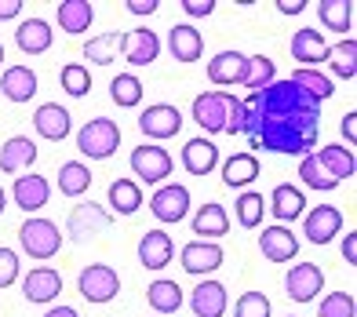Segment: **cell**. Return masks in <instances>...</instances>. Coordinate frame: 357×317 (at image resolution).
I'll return each mask as SVG.
<instances>
[{"instance_id": "cell-1", "label": "cell", "mask_w": 357, "mask_h": 317, "mask_svg": "<svg viewBox=\"0 0 357 317\" xmlns=\"http://www.w3.org/2000/svg\"><path fill=\"white\" fill-rule=\"evenodd\" d=\"M252 150L306 157L321 135V102H314L291 81H273L270 88L245 99V132Z\"/></svg>"}, {"instance_id": "cell-2", "label": "cell", "mask_w": 357, "mask_h": 317, "mask_svg": "<svg viewBox=\"0 0 357 317\" xmlns=\"http://www.w3.org/2000/svg\"><path fill=\"white\" fill-rule=\"evenodd\" d=\"M19 245L29 259H52L59 256V248H62V230L52 223V219H44V215H29L26 223L19 226Z\"/></svg>"}, {"instance_id": "cell-3", "label": "cell", "mask_w": 357, "mask_h": 317, "mask_svg": "<svg viewBox=\"0 0 357 317\" xmlns=\"http://www.w3.org/2000/svg\"><path fill=\"white\" fill-rule=\"evenodd\" d=\"M117 146H121V128L109 117H91L77 132V150L84 157H91V161H106V157L117 153Z\"/></svg>"}, {"instance_id": "cell-4", "label": "cell", "mask_w": 357, "mask_h": 317, "mask_svg": "<svg viewBox=\"0 0 357 317\" xmlns=\"http://www.w3.org/2000/svg\"><path fill=\"white\" fill-rule=\"evenodd\" d=\"M128 164H132V171H135L146 186L168 183L172 171H175L172 153H168L165 146H157V142H139V146L132 150V157H128Z\"/></svg>"}, {"instance_id": "cell-5", "label": "cell", "mask_w": 357, "mask_h": 317, "mask_svg": "<svg viewBox=\"0 0 357 317\" xmlns=\"http://www.w3.org/2000/svg\"><path fill=\"white\" fill-rule=\"evenodd\" d=\"M234 99H237V95L219 91V88L201 91L197 99H193L190 114H193V121H197L208 135H222V132H226V121H230V106H234Z\"/></svg>"}, {"instance_id": "cell-6", "label": "cell", "mask_w": 357, "mask_h": 317, "mask_svg": "<svg viewBox=\"0 0 357 317\" xmlns=\"http://www.w3.org/2000/svg\"><path fill=\"white\" fill-rule=\"evenodd\" d=\"M77 288H80V295H84L88 303L102 307V303H113V299H117V292H121V274L113 270L109 263H91V266H84V270H80Z\"/></svg>"}, {"instance_id": "cell-7", "label": "cell", "mask_w": 357, "mask_h": 317, "mask_svg": "<svg viewBox=\"0 0 357 317\" xmlns=\"http://www.w3.org/2000/svg\"><path fill=\"white\" fill-rule=\"evenodd\" d=\"M109 226H113V212H106L102 204H95V201L77 204V208H70V215H66V233H70V241H77V245L91 241L95 233H102Z\"/></svg>"}, {"instance_id": "cell-8", "label": "cell", "mask_w": 357, "mask_h": 317, "mask_svg": "<svg viewBox=\"0 0 357 317\" xmlns=\"http://www.w3.org/2000/svg\"><path fill=\"white\" fill-rule=\"evenodd\" d=\"M139 132L150 135L157 146L165 139H175L183 132V109L172 106V102H157V106H146L142 117H139Z\"/></svg>"}, {"instance_id": "cell-9", "label": "cell", "mask_w": 357, "mask_h": 317, "mask_svg": "<svg viewBox=\"0 0 357 317\" xmlns=\"http://www.w3.org/2000/svg\"><path fill=\"white\" fill-rule=\"evenodd\" d=\"M150 212L157 215V223H183L190 215V190L183 183H165L153 190L150 197Z\"/></svg>"}, {"instance_id": "cell-10", "label": "cell", "mask_w": 357, "mask_h": 317, "mask_svg": "<svg viewBox=\"0 0 357 317\" xmlns=\"http://www.w3.org/2000/svg\"><path fill=\"white\" fill-rule=\"evenodd\" d=\"M324 288V270L317 263H296L284 274V292L291 303H314Z\"/></svg>"}, {"instance_id": "cell-11", "label": "cell", "mask_w": 357, "mask_h": 317, "mask_svg": "<svg viewBox=\"0 0 357 317\" xmlns=\"http://www.w3.org/2000/svg\"><path fill=\"white\" fill-rule=\"evenodd\" d=\"M339 230H343V212L335 208V204H317V208H310L303 215V233L310 245H328L339 237Z\"/></svg>"}, {"instance_id": "cell-12", "label": "cell", "mask_w": 357, "mask_h": 317, "mask_svg": "<svg viewBox=\"0 0 357 317\" xmlns=\"http://www.w3.org/2000/svg\"><path fill=\"white\" fill-rule=\"evenodd\" d=\"M222 245L219 241H190L183 252H178V263L183 270L193 277H212L219 266H222Z\"/></svg>"}, {"instance_id": "cell-13", "label": "cell", "mask_w": 357, "mask_h": 317, "mask_svg": "<svg viewBox=\"0 0 357 317\" xmlns=\"http://www.w3.org/2000/svg\"><path fill=\"white\" fill-rule=\"evenodd\" d=\"M259 252H263L266 263H291L299 256V237L291 233V226L273 223L259 233Z\"/></svg>"}, {"instance_id": "cell-14", "label": "cell", "mask_w": 357, "mask_h": 317, "mask_svg": "<svg viewBox=\"0 0 357 317\" xmlns=\"http://www.w3.org/2000/svg\"><path fill=\"white\" fill-rule=\"evenodd\" d=\"M121 55H124L128 66H150V62H157V55H160V37L150 26H139V29L121 37Z\"/></svg>"}, {"instance_id": "cell-15", "label": "cell", "mask_w": 357, "mask_h": 317, "mask_svg": "<svg viewBox=\"0 0 357 317\" xmlns=\"http://www.w3.org/2000/svg\"><path fill=\"white\" fill-rule=\"evenodd\" d=\"M328 40L321 37V29H314V26H303L296 37H291V59L299 62L303 70H317V66H324L328 62Z\"/></svg>"}, {"instance_id": "cell-16", "label": "cell", "mask_w": 357, "mask_h": 317, "mask_svg": "<svg viewBox=\"0 0 357 317\" xmlns=\"http://www.w3.org/2000/svg\"><path fill=\"white\" fill-rule=\"evenodd\" d=\"M245 73H248V55L245 52H219L208 62V81H212L219 91L222 88H234V84H245Z\"/></svg>"}, {"instance_id": "cell-17", "label": "cell", "mask_w": 357, "mask_h": 317, "mask_svg": "<svg viewBox=\"0 0 357 317\" xmlns=\"http://www.w3.org/2000/svg\"><path fill=\"white\" fill-rule=\"evenodd\" d=\"M11 201L19 204L22 212H40L47 201H52V183L37 171H26V176H15L11 183Z\"/></svg>"}, {"instance_id": "cell-18", "label": "cell", "mask_w": 357, "mask_h": 317, "mask_svg": "<svg viewBox=\"0 0 357 317\" xmlns=\"http://www.w3.org/2000/svg\"><path fill=\"white\" fill-rule=\"evenodd\" d=\"M62 295V274L55 266H37V270H29L26 281H22V299L26 303H55Z\"/></svg>"}, {"instance_id": "cell-19", "label": "cell", "mask_w": 357, "mask_h": 317, "mask_svg": "<svg viewBox=\"0 0 357 317\" xmlns=\"http://www.w3.org/2000/svg\"><path fill=\"white\" fill-rule=\"evenodd\" d=\"M37 142L26 135H11L4 146H0V171L4 176H26V168L37 164Z\"/></svg>"}, {"instance_id": "cell-20", "label": "cell", "mask_w": 357, "mask_h": 317, "mask_svg": "<svg viewBox=\"0 0 357 317\" xmlns=\"http://www.w3.org/2000/svg\"><path fill=\"white\" fill-rule=\"evenodd\" d=\"M33 128L47 142H62V139H70V132H73V117H70L66 106L44 102V106H37V114H33Z\"/></svg>"}, {"instance_id": "cell-21", "label": "cell", "mask_w": 357, "mask_h": 317, "mask_svg": "<svg viewBox=\"0 0 357 317\" xmlns=\"http://www.w3.org/2000/svg\"><path fill=\"white\" fill-rule=\"evenodd\" d=\"M230 299H226V284L215 277H201V284L190 292V310L197 317H222Z\"/></svg>"}, {"instance_id": "cell-22", "label": "cell", "mask_w": 357, "mask_h": 317, "mask_svg": "<svg viewBox=\"0 0 357 317\" xmlns=\"http://www.w3.org/2000/svg\"><path fill=\"white\" fill-rule=\"evenodd\" d=\"M270 215L278 219L281 226H291L296 219L306 215V197H303V190L299 186H291V183H281V186H273V194H270Z\"/></svg>"}, {"instance_id": "cell-23", "label": "cell", "mask_w": 357, "mask_h": 317, "mask_svg": "<svg viewBox=\"0 0 357 317\" xmlns=\"http://www.w3.org/2000/svg\"><path fill=\"white\" fill-rule=\"evenodd\" d=\"M37 88H40V81L29 66H8L0 73V95H4L8 102H33Z\"/></svg>"}, {"instance_id": "cell-24", "label": "cell", "mask_w": 357, "mask_h": 317, "mask_svg": "<svg viewBox=\"0 0 357 317\" xmlns=\"http://www.w3.org/2000/svg\"><path fill=\"white\" fill-rule=\"evenodd\" d=\"M190 226L197 233V241L201 237L204 241H219V237L230 233V212H226L219 201H208V204H201V212H193Z\"/></svg>"}, {"instance_id": "cell-25", "label": "cell", "mask_w": 357, "mask_h": 317, "mask_svg": "<svg viewBox=\"0 0 357 317\" xmlns=\"http://www.w3.org/2000/svg\"><path fill=\"white\" fill-rule=\"evenodd\" d=\"M183 168L190 171V176H197V179H204V176H212V171L219 168V146L212 139H190L186 146H183Z\"/></svg>"}, {"instance_id": "cell-26", "label": "cell", "mask_w": 357, "mask_h": 317, "mask_svg": "<svg viewBox=\"0 0 357 317\" xmlns=\"http://www.w3.org/2000/svg\"><path fill=\"white\" fill-rule=\"evenodd\" d=\"M168 52H172L175 62H197V59L204 55V37H201V29L190 26V22L172 26V33H168Z\"/></svg>"}, {"instance_id": "cell-27", "label": "cell", "mask_w": 357, "mask_h": 317, "mask_svg": "<svg viewBox=\"0 0 357 317\" xmlns=\"http://www.w3.org/2000/svg\"><path fill=\"white\" fill-rule=\"evenodd\" d=\"M52 40H55V29L47 19H26L15 29V44H19V52H26V55H44L47 47H52Z\"/></svg>"}, {"instance_id": "cell-28", "label": "cell", "mask_w": 357, "mask_h": 317, "mask_svg": "<svg viewBox=\"0 0 357 317\" xmlns=\"http://www.w3.org/2000/svg\"><path fill=\"white\" fill-rule=\"evenodd\" d=\"M172 256H175V245H172V237L165 230L142 233V241H139V263L146 266V270H165V266L172 263Z\"/></svg>"}, {"instance_id": "cell-29", "label": "cell", "mask_w": 357, "mask_h": 317, "mask_svg": "<svg viewBox=\"0 0 357 317\" xmlns=\"http://www.w3.org/2000/svg\"><path fill=\"white\" fill-rule=\"evenodd\" d=\"M317 164L328 171V176L335 179V183H347V179H354V171H357V161H354V150H347L343 142H328V146H321L317 153Z\"/></svg>"}, {"instance_id": "cell-30", "label": "cell", "mask_w": 357, "mask_h": 317, "mask_svg": "<svg viewBox=\"0 0 357 317\" xmlns=\"http://www.w3.org/2000/svg\"><path fill=\"white\" fill-rule=\"evenodd\" d=\"M91 19H95V8L88 4V0H62V4L55 8V22H59L62 33H70V37L88 33Z\"/></svg>"}, {"instance_id": "cell-31", "label": "cell", "mask_w": 357, "mask_h": 317, "mask_svg": "<svg viewBox=\"0 0 357 317\" xmlns=\"http://www.w3.org/2000/svg\"><path fill=\"white\" fill-rule=\"evenodd\" d=\"M259 157L255 153H230L222 161V183L230 186V190H245L248 183L259 179Z\"/></svg>"}, {"instance_id": "cell-32", "label": "cell", "mask_w": 357, "mask_h": 317, "mask_svg": "<svg viewBox=\"0 0 357 317\" xmlns=\"http://www.w3.org/2000/svg\"><path fill=\"white\" fill-rule=\"evenodd\" d=\"M317 19H321L324 29L350 37V29H354V4H350V0H317Z\"/></svg>"}, {"instance_id": "cell-33", "label": "cell", "mask_w": 357, "mask_h": 317, "mask_svg": "<svg viewBox=\"0 0 357 317\" xmlns=\"http://www.w3.org/2000/svg\"><path fill=\"white\" fill-rule=\"evenodd\" d=\"M146 303H150L157 314H175L178 307L186 303V299H183V284L168 281V277H157L150 288H146Z\"/></svg>"}, {"instance_id": "cell-34", "label": "cell", "mask_w": 357, "mask_h": 317, "mask_svg": "<svg viewBox=\"0 0 357 317\" xmlns=\"http://www.w3.org/2000/svg\"><path fill=\"white\" fill-rule=\"evenodd\" d=\"M106 197H109V208L117 215H135L142 208V186L135 179H113Z\"/></svg>"}, {"instance_id": "cell-35", "label": "cell", "mask_w": 357, "mask_h": 317, "mask_svg": "<svg viewBox=\"0 0 357 317\" xmlns=\"http://www.w3.org/2000/svg\"><path fill=\"white\" fill-rule=\"evenodd\" d=\"M59 194H66V197H84L88 190H91V168L84 161H66L59 168Z\"/></svg>"}, {"instance_id": "cell-36", "label": "cell", "mask_w": 357, "mask_h": 317, "mask_svg": "<svg viewBox=\"0 0 357 317\" xmlns=\"http://www.w3.org/2000/svg\"><path fill=\"white\" fill-rule=\"evenodd\" d=\"M324 66H332V73L339 77V81H354V77H357V40L343 37L339 44H332Z\"/></svg>"}, {"instance_id": "cell-37", "label": "cell", "mask_w": 357, "mask_h": 317, "mask_svg": "<svg viewBox=\"0 0 357 317\" xmlns=\"http://www.w3.org/2000/svg\"><path fill=\"white\" fill-rule=\"evenodd\" d=\"M288 81L296 84V88H303L314 102H324V99H332V95H335V81H332L328 73H321V70H303L299 66L296 73L288 77Z\"/></svg>"}, {"instance_id": "cell-38", "label": "cell", "mask_w": 357, "mask_h": 317, "mask_svg": "<svg viewBox=\"0 0 357 317\" xmlns=\"http://www.w3.org/2000/svg\"><path fill=\"white\" fill-rule=\"evenodd\" d=\"M234 212L245 230H259V223L266 219V197L255 194V190H241V197L234 201Z\"/></svg>"}, {"instance_id": "cell-39", "label": "cell", "mask_w": 357, "mask_h": 317, "mask_svg": "<svg viewBox=\"0 0 357 317\" xmlns=\"http://www.w3.org/2000/svg\"><path fill=\"white\" fill-rule=\"evenodd\" d=\"M109 99L117 102L121 109H135V106L142 102V81H139L132 70L117 73V77L109 81Z\"/></svg>"}, {"instance_id": "cell-40", "label": "cell", "mask_w": 357, "mask_h": 317, "mask_svg": "<svg viewBox=\"0 0 357 317\" xmlns=\"http://www.w3.org/2000/svg\"><path fill=\"white\" fill-rule=\"evenodd\" d=\"M121 37L124 33H102V37H91L88 44H84V59L88 62H95V66H109L113 59L121 55Z\"/></svg>"}, {"instance_id": "cell-41", "label": "cell", "mask_w": 357, "mask_h": 317, "mask_svg": "<svg viewBox=\"0 0 357 317\" xmlns=\"http://www.w3.org/2000/svg\"><path fill=\"white\" fill-rule=\"evenodd\" d=\"M273 81H278V66H273L270 55H248V73H245V88L255 95L270 88Z\"/></svg>"}, {"instance_id": "cell-42", "label": "cell", "mask_w": 357, "mask_h": 317, "mask_svg": "<svg viewBox=\"0 0 357 317\" xmlns=\"http://www.w3.org/2000/svg\"><path fill=\"white\" fill-rule=\"evenodd\" d=\"M59 84L66 95H73V99H84L91 91V70L80 66V62H66V66L59 70Z\"/></svg>"}, {"instance_id": "cell-43", "label": "cell", "mask_w": 357, "mask_h": 317, "mask_svg": "<svg viewBox=\"0 0 357 317\" xmlns=\"http://www.w3.org/2000/svg\"><path fill=\"white\" fill-rule=\"evenodd\" d=\"M299 179L310 186V190H321V194H332V190L339 186V183L328 176V171L317 164V157H314V153H306L303 161H299Z\"/></svg>"}, {"instance_id": "cell-44", "label": "cell", "mask_w": 357, "mask_h": 317, "mask_svg": "<svg viewBox=\"0 0 357 317\" xmlns=\"http://www.w3.org/2000/svg\"><path fill=\"white\" fill-rule=\"evenodd\" d=\"M317 317H357V299L350 292H332L317 303Z\"/></svg>"}, {"instance_id": "cell-45", "label": "cell", "mask_w": 357, "mask_h": 317, "mask_svg": "<svg viewBox=\"0 0 357 317\" xmlns=\"http://www.w3.org/2000/svg\"><path fill=\"white\" fill-rule=\"evenodd\" d=\"M234 317H273V303L266 292H245L234 303Z\"/></svg>"}, {"instance_id": "cell-46", "label": "cell", "mask_w": 357, "mask_h": 317, "mask_svg": "<svg viewBox=\"0 0 357 317\" xmlns=\"http://www.w3.org/2000/svg\"><path fill=\"white\" fill-rule=\"evenodd\" d=\"M15 281H19V252L0 248V288H11Z\"/></svg>"}, {"instance_id": "cell-47", "label": "cell", "mask_w": 357, "mask_h": 317, "mask_svg": "<svg viewBox=\"0 0 357 317\" xmlns=\"http://www.w3.org/2000/svg\"><path fill=\"white\" fill-rule=\"evenodd\" d=\"M241 132H245V99H234L230 121H226V132L222 135H241Z\"/></svg>"}, {"instance_id": "cell-48", "label": "cell", "mask_w": 357, "mask_h": 317, "mask_svg": "<svg viewBox=\"0 0 357 317\" xmlns=\"http://www.w3.org/2000/svg\"><path fill=\"white\" fill-rule=\"evenodd\" d=\"M178 8H183L190 19H208V15L215 11V0H183Z\"/></svg>"}, {"instance_id": "cell-49", "label": "cell", "mask_w": 357, "mask_h": 317, "mask_svg": "<svg viewBox=\"0 0 357 317\" xmlns=\"http://www.w3.org/2000/svg\"><path fill=\"white\" fill-rule=\"evenodd\" d=\"M339 132H343V139H347V150H350L354 142H357V114H354V109L343 117V124H339Z\"/></svg>"}, {"instance_id": "cell-50", "label": "cell", "mask_w": 357, "mask_h": 317, "mask_svg": "<svg viewBox=\"0 0 357 317\" xmlns=\"http://www.w3.org/2000/svg\"><path fill=\"white\" fill-rule=\"evenodd\" d=\"M26 4L22 0H0V22H11V19H19V11Z\"/></svg>"}, {"instance_id": "cell-51", "label": "cell", "mask_w": 357, "mask_h": 317, "mask_svg": "<svg viewBox=\"0 0 357 317\" xmlns=\"http://www.w3.org/2000/svg\"><path fill=\"white\" fill-rule=\"evenodd\" d=\"M124 8L132 11V15H153V11L160 8V0H128Z\"/></svg>"}, {"instance_id": "cell-52", "label": "cell", "mask_w": 357, "mask_h": 317, "mask_svg": "<svg viewBox=\"0 0 357 317\" xmlns=\"http://www.w3.org/2000/svg\"><path fill=\"white\" fill-rule=\"evenodd\" d=\"M306 8H310L306 0H278V11L281 15H303Z\"/></svg>"}, {"instance_id": "cell-53", "label": "cell", "mask_w": 357, "mask_h": 317, "mask_svg": "<svg viewBox=\"0 0 357 317\" xmlns=\"http://www.w3.org/2000/svg\"><path fill=\"white\" fill-rule=\"evenodd\" d=\"M343 259H347L350 266H357V233H354V230L347 233V241H343Z\"/></svg>"}, {"instance_id": "cell-54", "label": "cell", "mask_w": 357, "mask_h": 317, "mask_svg": "<svg viewBox=\"0 0 357 317\" xmlns=\"http://www.w3.org/2000/svg\"><path fill=\"white\" fill-rule=\"evenodd\" d=\"M44 317H80L73 307H52V310H47Z\"/></svg>"}, {"instance_id": "cell-55", "label": "cell", "mask_w": 357, "mask_h": 317, "mask_svg": "<svg viewBox=\"0 0 357 317\" xmlns=\"http://www.w3.org/2000/svg\"><path fill=\"white\" fill-rule=\"evenodd\" d=\"M4 208H8V194H4V186H0V215H4Z\"/></svg>"}, {"instance_id": "cell-56", "label": "cell", "mask_w": 357, "mask_h": 317, "mask_svg": "<svg viewBox=\"0 0 357 317\" xmlns=\"http://www.w3.org/2000/svg\"><path fill=\"white\" fill-rule=\"evenodd\" d=\"M0 66H4V44H0Z\"/></svg>"}]
</instances>
